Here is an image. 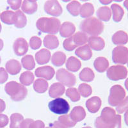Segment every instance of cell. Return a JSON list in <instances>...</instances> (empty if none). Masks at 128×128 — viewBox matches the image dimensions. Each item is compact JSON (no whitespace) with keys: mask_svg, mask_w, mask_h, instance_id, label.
Returning a JSON list of instances; mask_svg holds the SVG:
<instances>
[{"mask_svg":"<svg viewBox=\"0 0 128 128\" xmlns=\"http://www.w3.org/2000/svg\"><path fill=\"white\" fill-rule=\"evenodd\" d=\"M80 27L82 32L90 36H98L104 30L102 21L95 17H90L82 20Z\"/></svg>","mask_w":128,"mask_h":128,"instance_id":"cell-1","label":"cell"},{"mask_svg":"<svg viewBox=\"0 0 128 128\" xmlns=\"http://www.w3.org/2000/svg\"><path fill=\"white\" fill-rule=\"evenodd\" d=\"M60 21L54 18H41L36 20V28L41 32L55 35L60 30Z\"/></svg>","mask_w":128,"mask_h":128,"instance_id":"cell-2","label":"cell"},{"mask_svg":"<svg viewBox=\"0 0 128 128\" xmlns=\"http://www.w3.org/2000/svg\"><path fill=\"white\" fill-rule=\"evenodd\" d=\"M4 90L14 101L23 100L28 94V90L24 85L14 81L8 82L5 84Z\"/></svg>","mask_w":128,"mask_h":128,"instance_id":"cell-3","label":"cell"},{"mask_svg":"<svg viewBox=\"0 0 128 128\" xmlns=\"http://www.w3.org/2000/svg\"><path fill=\"white\" fill-rule=\"evenodd\" d=\"M48 107L51 112L57 115H66L70 110V105L66 99L56 98L48 104Z\"/></svg>","mask_w":128,"mask_h":128,"instance_id":"cell-4","label":"cell"},{"mask_svg":"<svg viewBox=\"0 0 128 128\" xmlns=\"http://www.w3.org/2000/svg\"><path fill=\"white\" fill-rule=\"evenodd\" d=\"M126 91L119 84L112 86L108 97V103L112 106H117L126 98Z\"/></svg>","mask_w":128,"mask_h":128,"instance_id":"cell-5","label":"cell"},{"mask_svg":"<svg viewBox=\"0 0 128 128\" xmlns=\"http://www.w3.org/2000/svg\"><path fill=\"white\" fill-rule=\"evenodd\" d=\"M126 67L122 65L111 66L107 69L106 76L108 79L112 81H118L126 78L128 76Z\"/></svg>","mask_w":128,"mask_h":128,"instance_id":"cell-6","label":"cell"},{"mask_svg":"<svg viewBox=\"0 0 128 128\" xmlns=\"http://www.w3.org/2000/svg\"><path fill=\"white\" fill-rule=\"evenodd\" d=\"M56 78L59 83L66 86L71 88L76 83V76L65 68H60L56 73Z\"/></svg>","mask_w":128,"mask_h":128,"instance_id":"cell-7","label":"cell"},{"mask_svg":"<svg viewBox=\"0 0 128 128\" xmlns=\"http://www.w3.org/2000/svg\"><path fill=\"white\" fill-rule=\"evenodd\" d=\"M112 60L114 64L124 65L128 60V49L123 46H118L112 51Z\"/></svg>","mask_w":128,"mask_h":128,"instance_id":"cell-8","label":"cell"},{"mask_svg":"<svg viewBox=\"0 0 128 128\" xmlns=\"http://www.w3.org/2000/svg\"><path fill=\"white\" fill-rule=\"evenodd\" d=\"M44 11L48 14L58 17L62 14L63 9L60 3L56 0L47 1L44 4Z\"/></svg>","mask_w":128,"mask_h":128,"instance_id":"cell-9","label":"cell"},{"mask_svg":"<svg viewBox=\"0 0 128 128\" xmlns=\"http://www.w3.org/2000/svg\"><path fill=\"white\" fill-rule=\"evenodd\" d=\"M116 115V112L115 110L111 107H105L102 109L100 116L99 117L101 121L108 128L115 120Z\"/></svg>","mask_w":128,"mask_h":128,"instance_id":"cell-10","label":"cell"},{"mask_svg":"<svg viewBox=\"0 0 128 128\" xmlns=\"http://www.w3.org/2000/svg\"><path fill=\"white\" fill-rule=\"evenodd\" d=\"M28 47L29 46L26 39L21 37L17 38L13 44V49L15 54L19 56L26 54V52L28 51Z\"/></svg>","mask_w":128,"mask_h":128,"instance_id":"cell-11","label":"cell"},{"mask_svg":"<svg viewBox=\"0 0 128 128\" xmlns=\"http://www.w3.org/2000/svg\"><path fill=\"white\" fill-rule=\"evenodd\" d=\"M35 74L37 78H43L44 80H51L54 77L55 70L51 66H46L36 68L35 71Z\"/></svg>","mask_w":128,"mask_h":128,"instance_id":"cell-12","label":"cell"},{"mask_svg":"<svg viewBox=\"0 0 128 128\" xmlns=\"http://www.w3.org/2000/svg\"><path fill=\"white\" fill-rule=\"evenodd\" d=\"M101 104L102 101L100 98L98 96H94L86 100V107L89 112L96 114L100 109Z\"/></svg>","mask_w":128,"mask_h":128,"instance_id":"cell-13","label":"cell"},{"mask_svg":"<svg viewBox=\"0 0 128 128\" xmlns=\"http://www.w3.org/2000/svg\"><path fill=\"white\" fill-rule=\"evenodd\" d=\"M76 27L73 23L70 22H64L61 24L60 28V34L64 38H68L75 33Z\"/></svg>","mask_w":128,"mask_h":128,"instance_id":"cell-14","label":"cell"},{"mask_svg":"<svg viewBox=\"0 0 128 128\" xmlns=\"http://www.w3.org/2000/svg\"><path fill=\"white\" fill-rule=\"evenodd\" d=\"M69 116L74 122L77 123L82 121L86 117V112L82 106H75L70 112Z\"/></svg>","mask_w":128,"mask_h":128,"instance_id":"cell-15","label":"cell"},{"mask_svg":"<svg viewBox=\"0 0 128 128\" xmlns=\"http://www.w3.org/2000/svg\"><path fill=\"white\" fill-rule=\"evenodd\" d=\"M75 54L77 56L83 60H88L92 56V51L88 44L78 47L75 51Z\"/></svg>","mask_w":128,"mask_h":128,"instance_id":"cell-16","label":"cell"},{"mask_svg":"<svg viewBox=\"0 0 128 128\" xmlns=\"http://www.w3.org/2000/svg\"><path fill=\"white\" fill-rule=\"evenodd\" d=\"M88 43L91 50L95 51H101L104 48L105 42L104 39L99 36H90L88 37Z\"/></svg>","mask_w":128,"mask_h":128,"instance_id":"cell-17","label":"cell"},{"mask_svg":"<svg viewBox=\"0 0 128 128\" xmlns=\"http://www.w3.org/2000/svg\"><path fill=\"white\" fill-rule=\"evenodd\" d=\"M112 40L115 45H125L128 42V35L124 31H117L113 35Z\"/></svg>","mask_w":128,"mask_h":128,"instance_id":"cell-18","label":"cell"},{"mask_svg":"<svg viewBox=\"0 0 128 128\" xmlns=\"http://www.w3.org/2000/svg\"><path fill=\"white\" fill-rule=\"evenodd\" d=\"M65 86L60 83H54L51 85L49 95L51 98H58L65 93Z\"/></svg>","mask_w":128,"mask_h":128,"instance_id":"cell-19","label":"cell"},{"mask_svg":"<svg viewBox=\"0 0 128 128\" xmlns=\"http://www.w3.org/2000/svg\"><path fill=\"white\" fill-rule=\"evenodd\" d=\"M38 5L36 1L34 0H24L21 4L22 12L27 14H33L36 12Z\"/></svg>","mask_w":128,"mask_h":128,"instance_id":"cell-20","label":"cell"},{"mask_svg":"<svg viewBox=\"0 0 128 128\" xmlns=\"http://www.w3.org/2000/svg\"><path fill=\"white\" fill-rule=\"evenodd\" d=\"M35 60L40 65L48 64L51 60V52L46 49H42L36 52Z\"/></svg>","mask_w":128,"mask_h":128,"instance_id":"cell-21","label":"cell"},{"mask_svg":"<svg viewBox=\"0 0 128 128\" xmlns=\"http://www.w3.org/2000/svg\"><path fill=\"white\" fill-rule=\"evenodd\" d=\"M6 70L11 75H16L19 74L21 70V65L18 60L12 59L6 62L5 65Z\"/></svg>","mask_w":128,"mask_h":128,"instance_id":"cell-22","label":"cell"},{"mask_svg":"<svg viewBox=\"0 0 128 128\" xmlns=\"http://www.w3.org/2000/svg\"><path fill=\"white\" fill-rule=\"evenodd\" d=\"M0 19L3 23L6 24H14L17 20V16L16 12L10 10H6L0 14Z\"/></svg>","mask_w":128,"mask_h":128,"instance_id":"cell-23","label":"cell"},{"mask_svg":"<svg viewBox=\"0 0 128 128\" xmlns=\"http://www.w3.org/2000/svg\"><path fill=\"white\" fill-rule=\"evenodd\" d=\"M94 67L99 72H104L109 67V62L104 57H98L94 62Z\"/></svg>","mask_w":128,"mask_h":128,"instance_id":"cell-24","label":"cell"},{"mask_svg":"<svg viewBox=\"0 0 128 128\" xmlns=\"http://www.w3.org/2000/svg\"><path fill=\"white\" fill-rule=\"evenodd\" d=\"M96 16L98 17V19L101 21L108 22L110 20L112 17V10L108 6H102L99 8L97 12Z\"/></svg>","mask_w":128,"mask_h":128,"instance_id":"cell-25","label":"cell"},{"mask_svg":"<svg viewBox=\"0 0 128 128\" xmlns=\"http://www.w3.org/2000/svg\"><path fill=\"white\" fill-rule=\"evenodd\" d=\"M111 10L113 14V20L116 22L121 21L124 15V9L122 6L116 3H114L111 6Z\"/></svg>","mask_w":128,"mask_h":128,"instance_id":"cell-26","label":"cell"},{"mask_svg":"<svg viewBox=\"0 0 128 128\" xmlns=\"http://www.w3.org/2000/svg\"><path fill=\"white\" fill-rule=\"evenodd\" d=\"M82 67V63L79 59L74 56H70L67 59L66 62V68L69 71L75 72L78 71Z\"/></svg>","mask_w":128,"mask_h":128,"instance_id":"cell-27","label":"cell"},{"mask_svg":"<svg viewBox=\"0 0 128 128\" xmlns=\"http://www.w3.org/2000/svg\"><path fill=\"white\" fill-rule=\"evenodd\" d=\"M43 42L44 47L50 50H54L59 46L58 38L54 35H47L44 37Z\"/></svg>","mask_w":128,"mask_h":128,"instance_id":"cell-28","label":"cell"},{"mask_svg":"<svg viewBox=\"0 0 128 128\" xmlns=\"http://www.w3.org/2000/svg\"><path fill=\"white\" fill-rule=\"evenodd\" d=\"M94 14V5L90 3H85L82 5L80 8V16L83 18H90Z\"/></svg>","mask_w":128,"mask_h":128,"instance_id":"cell-29","label":"cell"},{"mask_svg":"<svg viewBox=\"0 0 128 128\" xmlns=\"http://www.w3.org/2000/svg\"><path fill=\"white\" fill-rule=\"evenodd\" d=\"M51 62L56 67L63 66L66 61V55L62 51H56L52 54L51 58Z\"/></svg>","mask_w":128,"mask_h":128,"instance_id":"cell-30","label":"cell"},{"mask_svg":"<svg viewBox=\"0 0 128 128\" xmlns=\"http://www.w3.org/2000/svg\"><path fill=\"white\" fill-rule=\"evenodd\" d=\"M73 41L77 47L85 45L88 40V36L86 34L82 32H78L72 36Z\"/></svg>","mask_w":128,"mask_h":128,"instance_id":"cell-31","label":"cell"},{"mask_svg":"<svg viewBox=\"0 0 128 128\" xmlns=\"http://www.w3.org/2000/svg\"><path fill=\"white\" fill-rule=\"evenodd\" d=\"M49 86L48 82L44 79L38 78L34 82V89L35 92L39 94H43L47 91Z\"/></svg>","mask_w":128,"mask_h":128,"instance_id":"cell-32","label":"cell"},{"mask_svg":"<svg viewBox=\"0 0 128 128\" xmlns=\"http://www.w3.org/2000/svg\"><path fill=\"white\" fill-rule=\"evenodd\" d=\"M34 80H35V76L34 73L30 71L24 72L20 74L19 78L20 83L24 86H30L34 83Z\"/></svg>","mask_w":128,"mask_h":128,"instance_id":"cell-33","label":"cell"},{"mask_svg":"<svg viewBox=\"0 0 128 128\" xmlns=\"http://www.w3.org/2000/svg\"><path fill=\"white\" fill-rule=\"evenodd\" d=\"M79 77L80 80L83 82H90L94 80L95 74L91 68L89 67H85L80 72Z\"/></svg>","mask_w":128,"mask_h":128,"instance_id":"cell-34","label":"cell"},{"mask_svg":"<svg viewBox=\"0 0 128 128\" xmlns=\"http://www.w3.org/2000/svg\"><path fill=\"white\" fill-rule=\"evenodd\" d=\"M21 64L22 67L28 70H33L35 67V62L34 56L30 54L25 55L21 59Z\"/></svg>","mask_w":128,"mask_h":128,"instance_id":"cell-35","label":"cell"},{"mask_svg":"<svg viewBox=\"0 0 128 128\" xmlns=\"http://www.w3.org/2000/svg\"><path fill=\"white\" fill-rule=\"evenodd\" d=\"M81 3L78 1H72L67 5V10L72 16L76 17L80 15Z\"/></svg>","mask_w":128,"mask_h":128,"instance_id":"cell-36","label":"cell"},{"mask_svg":"<svg viewBox=\"0 0 128 128\" xmlns=\"http://www.w3.org/2000/svg\"><path fill=\"white\" fill-rule=\"evenodd\" d=\"M24 120V117L19 113H14L10 116V128H20V124Z\"/></svg>","mask_w":128,"mask_h":128,"instance_id":"cell-37","label":"cell"},{"mask_svg":"<svg viewBox=\"0 0 128 128\" xmlns=\"http://www.w3.org/2000/svg\"><path fill=\"white\" fill-rule=\"evenodd\" d=\"M17 16V20L14 26L18 28H22L26 25L27 23V19L24 14L21 10H17L16 12Z\"/></svg>","mask_w":128,"mask_h":128,"instance_id":"cell-38","label":"cell"},{"mask_svg":"<svg viewBox=\"0 0 128 128\" xmlns=\"http://www.w3.org/2000/svg\"><path fill=\"white\" fill-rule=\"evenodd\" d=\"M66 94L72 102H78L81 97L78 90L76 88H68L66 90Z\"/></svg>","mask_w":128,"mask_h":128,"instance_id":"cell-39","label":"cell"},{"mask_svg":"<svg viewBox=\"0 0 128 128\" xmlns=\"http://www.w3.org/2000/svg\"><path fill=\"white\" fill-rule=\"evenodd\" d=\"M78 92L80 96H83V98H88L92 93V87L86 83H82L78 86Z\"/></svg>","mask_w":128,"mask_h":128,"instance_id":"cell-40","label":"cell"},{"mask_svg":"<svg viewBox=\"0 0 128 128\" xmlns=\"http://www.w3.org/2000/svg\"><path fill=\"white\" fill-rule=\"evenodd\" d=\"M58 121L62 124L63 125L66 126L68 128H73L76 126V123L74 122L70 118L69 115H64L58 117Z\"/></svg>","mask_w":128,"mask_h":128,"instance_id":"cell-41","label":"cell"},{"mask_svg":"<svg viewBox=\"0 0 128 128\" xmlns=\"http://www.w3.org/2000/svg\"><path fill=\"white\" fill-rule=\"evenodd\" d=\"M63 46H64V49L67 51H72L74 49H76V48H78L74 43L72 36L66 38L64 41V42H63Z\"/></svg>","mask_w":128,"mask_h":128,"instance_id":"cell-42","label":"cell"},{"mask_svg":"<svg viewBox=\"0 0 128 128\" xmlns=\"http://www.w3.org/2000/svg\"><path fill=\"white\" fill-rule=\"evenodd\" d=\"M30 47L32 48V50H38L40 48L42 45V40L40 37L36 36H32L30 40Z\"/></svg>","mask_w":128,"mask_h":128,"instance_id":"cell-43","label":"cell"},{"mask_svg":"<svg viewBox=\"0 0 128 128\" xmlns=\"http://www.w3.org/2000/svg\"><path fill=\"white\" fill-rule=\"evenodd\" d=\"M116 110L119 114H123L128 110V96L126 97L125 99L116 106Z\"/></svg>","mask_w":128,"mask_h":128,"instance_id":"cell-44","label":"cell"},{"mask_svg":"<svg viewBox=\"0 0 128 128\" xmlns=\"http://www.w3.org/2000/svg\"><path fill=\"white\" fill-rule=\"evenodd\" d=\"M7 3L12 9L14 10H19V8L21 6L22 2L21 0H8L7 1Z\"/></svg>","mask_w":128,"mask_h":128,"instance_id":"cell-45","label":"cell"},{"mask_svg":"<svg viewBox=\"0 0 128 128\" xmlns=\"http://www.w3.org/2000/svg\"><path fill=\"white\" fill-rule=\"evenodd\" d=\"M122 118L120 115H116L115 120L108 128H122Z\"/></svg>","mask_w":128,"mask_h":128,"instance_id":"cell-46","label":"cell"},{"mask_svg":"<svg viewBox=\"0 0 128 128\" xmlns=\"http://www.w3.org/2000/svg\"><path fill=\"white\" fill-rule=\"evenodd\" d=\"M8 78V74L6 69L3 67L0 68V84H3L7 81Z\"/></svg>","mask_w":128,"mask_h":128,"instance_id":"cell-47","label":"cell"},{"mask_svg":"<svg viewBox=\"0 0 128 128\" xmlns=\"http://www.w3.org/2000/svg\"><path fill=\"white\" fill-rule=\"evenodd\" d=\"M9 122L8 117L4 114H0V128H3L8 125Z\"/></svg>","mask_w":128,"mask_h":128,"instance_id":"cell-48","label":"cell"},{"mask_svg":"<svg viewBox=\"0 0 128 128\" xmlns=\"http://www.w3.org/2000/svg\"><path fill=\"white\" fill-rule=\"evenodd\" d=\"M29 128H45V124L42 120H35L32 122Z\"/></svg>","mask_w":128,"mask_h":128,"instance_id":"cell-49","label":"cell"},{"mask_svg":"<svg viewBox=\"0 0 128 128\" xmlns=\"http://www.w3.org/2000/svg\"><path fill=\"white\" fill-rule=\"evenodd\" d=\"M34 121V120L32 119V118H26V119L23 120L20 124V128H29L30 124Z\"/></svg>","mask_w":128,"mask_h":128,"instance_id":"cell-50","label":"cell"},{"mask_svg":"<svg viewBox=\"0 0 128 128\" xmlns=\"http://www.w3.org/2000/svg\"><path fill=\"white\" fill-rule=\"evenodd\" d=\"M50 126L52 128H68L66 126L63 125L59 121H54L53 123L51 124Z\"/></svg>","mask_w":128,"mask_h":128,"instance_id":"cell-51","label":"cell"},{"mask_svg":"<svg viewBox=\"0 0 128 128\" xmlns=\"http://www.w3.org/2000/svg\"><path fill=\"white\" fill-rule=\"evenodd\" d=\"M5 108H6V104H5L4 100L0 99V114L4 112Z\"/></svg>","mask_w":128,"mask_h":128,"instance_id":"cell-52","label":"cell"},{"mask_svg":"<svg viewBox=\"0 0 128 128\" xmlns=\"http://www.w3.org/2000/svg\"><path fill=\"white\" fill-rule=\"evenodd\" d=\"M124 121L126 124L128 126V110H127L124 114Z\"/></svg>","mask_w":128,"mask_h":128,"instance_id":"cell-53","label":"cell"},{"mask_svg":"<svg viewBox=\"0 0 128 128\" xmlns=\"http://www.w3.org/2000/svg\"><path fill=\"white\" fill-rule=\"evenodd\" d=\"M100 3H102L103 4H108L110 3H112V1H102V0H100Z\"/></svg>","mask_w":128,"mask_h":128,"instance_id":"cell-54","label":"cell"},{"mask_svg":"<svg viewBox=\"0 0 128 128\" xmlns=\"http://www.w3.org/2000/svg\"><path fill=\"white\" fill-rule=\"evenodd\" d=\"M3 46H4V43H3V40L0 38V51H2V49L3 48Z\"/></svg>","mask_w":128,"mask_h":128,"instance_id":"cell-55","label":"cell"},{"mask_svg":"<svg viewBox=\"0 0 128 128\" xmlns=\"http://www.w3.org/2000/svg\"><path fill=\"white\" fill-rule=\"evenodd\" d=\"M124 6L127 10H128V0H126V1H124Z\"/></svg>","mask_w":128,"mask_h":128,"instance_id":"cell-56","label":"cell"},{"mask_svg":"<svg viewBox=\"0 0 128 128\" xmlns=\"http://www.w3.org/2000/svg\"><path fill=\"white\" fill-rule=\"evenodd\" d=\"M124 84H125L126 88L127 90H128V78L126 79V80L125 83H124Z\"/></svg>","mask_w":128,"mask_h":128,"instance_id":"cell-57","label":"cell"},{"mask_svg":"<svg viewBox=\"0 0 128 128\" xmlns=\"http://www.w3.org/2000/svg\"><path fill=\"white\" fill-rule=\"evenodd\" d=\"M2 24H1V23H0V32H2Z\"/></svg>","mask_w":128,"mask_h":128,"instance_id":"cell-58","label":"cell"},{"mask_svg":"<svg viewBox=\"0 0 128 128\" xmlns=\"http://www.w3.org/2000/svg\"><path fill=\"white\" fill-rule=\"evenodd\" d=\"M92 128L90 126H86V127H83V128Z\"/></svg>","mask_w":128,"mask_h":128,"instance_id":"cell-59","label":"cell"},{"mask_svg":"<svg viewBox=\"0 0 128 128\" xmlns=\"http://www.w3.org/2000/svg\"><path fill=\"white\" fill-rule=\"evenodd\" d=\"M51 128V126H50V127H47V128Z\"/></svg>","mask_w":128,"mask_h":128,"instance_id":"cell-60","label":"cell"},{"mask_svg":"<svg viewBox=\"0 0 128 128\" xmlns=\"http://www.w3.org/2000/svg\"><path fill=\"white\" fill-rule=\"evenodd\" d=\"M127 64H128V62H127Z\"/></svg>","mask_w":128,"mask_h":128,"instance_id":"cell-61","label":"cell"},{"mask_svg":"<svg viewBox=\"0 0 128 128\" xmlns=\"http://www.w3.org/2000/svg\"><path fill=\"white\" fill-rule=\"evenodd\" d=\"M0 63H1V57H0Z\"/></svg>","mask_w":128,"mask_h":128,"instance_id":"cell-62","label":"cell"},{"mask_svg":"<svg viewBox=\"0 0 128 128\" xmlns=\"http://www.w3.org/2000/svg\"></svg>","mask_w":128,"mask_h":128,"instance_id":"cell-63","label":"cell"}]
</instances>
